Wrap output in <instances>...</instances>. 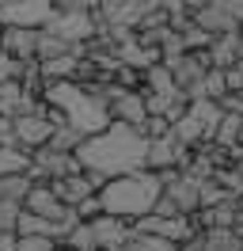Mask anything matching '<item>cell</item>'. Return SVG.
<instances>
[{
	"label": "cell",
	"mask_w": 243,
	"mask_h": 251,
	"mask_svg": "<svg viewBox=\"0 0 243 251\" xmlns=\"http://www.w3.org/2000/svg\"><path fill=\"white\" fill-rule=\"evenodd\" d=\"M15 236H49V240H57L61 244V232L49 225V221L34 217V213H27V209H19V221H15Z\"/></svg>",
	"instance_id": "cell-13"
},
{
	"label": "cell",
	"mask_w": 243,
	"mask_h": 251,
	"mask_svg": "<svg viewBox=\"0 0 243 251\" xmlns=\"http://www.w3.org/2000/svg\"><path fill=\"white\" fill-rule=\"evenodd\" d=\"M84 141L80 133H76L73 126H57L53 129V137H49V149H57V152H76V145Z\"/></svg>",
	"instance_id": "cell-17"
},
{
	"label": "cell",
	"mask_w": 243,
	"mask_h": 251,
	"mask_svg": "<svg viewBox=\"0 0 243 251\" xmlns=\"http://www.w3.org/2000/svg\"><path fill=\"white\" fill-rule=\"evenodd\" d=\"M42 103L49 110H57L61 118H65V126H73L80 137H91V133H99V129L110 126L106 107L84 88V84H73V80H69V84H46Z\"/></svg>",
	"instance_id": "cell-3"
},
{
	"label": "cell",
	"mask_w": 243,
	"mask_h": 251,
	"mask_svg": "<svg viewBox=\"0 0 243 251\" xmlns=\"http://www.w3.org/2000/svg\"><path fill=\"white\" fill-rule=\"evenodd\" d=\"M53 19V4L49 0H15V4H0V31H46V23Z\"/></svg>",
	"instance_id": "cell-6"
},
{
	"label": "cell",
	"mask_w": 243,
	"mask_h": 251,
	"mask_svg": "<svg viewBox=\"0 0 243 251\" xmlns=\"http://www.w3.org/2000/svg\"><path fill=\"white\" fill-rule=\"evenodd\" d=\"M240 61H243V31H240Z\"/></svg>",
	"instance_id": "cell-21"
},
{
	"label": "cell",
	"mask_w": 243,
	"mask_h": 251,
	"mask_svg": "<svg viewBox=\"0 0 243 251\" xmlns=\"http://www.w3.org/2000/svg\"><path fill=\"white\" fill-rule=\"evenodd\" d=\"M12 251H61V244L49 236H15Z\"/></svg>",
	"instance_id": "cell-18"
},
{
	"label": "cell",
	"mask_w": 243,
	"mask_h": 251,
	"mask_svg": "<svg viewBox=\"0 0 243 251\" xmlns=\"http://www.w3.org/2000/svg\"><path fill=\"white\" fill-rule=\"evenodd\" d=\"M201 175H194V172H179L171 183L164 187V194L175 202V209H179L182 217H194L197 209H201Z\"/></svg>",
	"instance_id": "cell-9"
},
{
	"label": "cell",
	"mask_w": 243,
	"mask_h": 251,
	"mask_svg": "<svg viewBox=\"0 0 243 251\" xmlns=\"http://www.w3.org/2000/svg\"><path fill=\"white\" fill-rule=\"evenodd\" d=\"M27 190H30V175H0V202L23 205Z\"/></svg>",
	"instance_id": "cell-14"
},
{
	"label": "cell",
	"mask_w": 243,
	"mask_h": 251,
	"mask_svg": "<svg viewBox=\"0 0 243 251\" xmlns=\"http://www.w3.org/2000/svg\"><path fill=\"white\" fill-rule=\"evenodd\" d=\"M46 187L53 190V198H57L61 205L76 209L84 198H95V194L103 190V179H99V175H88V172H76V175H65V179H53V183H46Z\"/></svg>",
	"instance_id": "cell-8"
},
{
	"label": "cell",
	"mask_w": 243,
	"mask_h": 251,
	"mask_svg": "<svg viewBox=\"0 0 243 251\" xmlns=\"http://www.w3.org/2000/svg\"><path fill=\"white\" fill-rule=\"evenodd\" d=\"M30 172V156L19 149H0V175H27Z\"/></svg>",
	"instance_id": "cell-15"
},
{
	"label": "cell",
	"mask_w": 243,
	"mask_h": 251,
	"mask_svg": "<svg viewBox=\"0 0 243 251\" xmlns=\"http://www.w3.org/2000/svg\"><path fill=\"white\" fill-rule=\"evenodd\" d=\"M186 16L209 38L243 31V4H201V0H194V4H186Z\"/></svg>",
	"instance_id": "cell-4"
},
{
	"label": "cell",
	"mask_w": 243,
	"mask_h": 251,
	"mask_svg": "<svg viewBox=\"0 0 243 251\" xmlns=\"http://www.w3.org/2000/svg\"><path fill=\"white\" fill-rule=\"evenodd\" d=\"M106 251H137V248H133V236H129L125 244H118V248H106Z\"/></svg>",
	"instance_id": "cell-20"
},
{
	"label": "cell",
	"mask_w": 243,
	"mask_h": 251,
	"mask_svg": "<svg viewBox=\"0 0 243 251\" xmlns=\"http://www.w3.org/2000/svg\"><path fill=\"white\" fill-rule=\"evenodd\" d=\"M164 69L171 73V80H175V88H179V95L186 103L201 99V80L209 73V57L205 53H179V57L164 61Z\"/></svg>",
	"instance_id": "cell-5"
},
{
	"label": "cell",
	"mask_w": 243,
	"mask_h": 251,
	"mask_svg": "<svg viewBox=\"0 0 243 251\" xmlns=\"http://www.w3.org/2000/svg\"><path fill=\"white\" fill-rule=\"evenodd\" d=\"M224 95H228V88H224V73H220V69H209V73H205V80H201V99L220 103Z\"/></svg>",
	"instance_id": "cell-16"
},
{
	"label": "cell",
	"mask_w": 243,
	"mask_h": 251,
	"mask_svg": "<svg viewBox=\"0 0 243 251\" xmlns=\"http://www.w3.org/2000/svg\"><path fill=\"white\" fill-rule=\"evenodd\" d=\"M160 194H164L160 175L133 172V175H122V179H106L103 190H99L95 198H99L103 217H118L133 228L137 221H145L152 213V205L160 202Z\"/></svg>",
	"instance_id": "cell-2"
},
{
	"label": "cell",
	"mask_w": 243,
	"mask_h": 251,
	"mask_svg": "<svg viewBox=\"0 0 243 251\" xmlns=\"http://www.w3.org/2000/svg\"><path fill=\"white\" fill-rule=\"evenodd\" d=\"M205 57H209V69H232V65L240 61V34H217L205 50Z\"/></svg>",
	"instance_id": "cell-12"
},
{
	"label": "cell",
	"mask_w": 243,
	"mask_h": 251,
	"mask_svg": "<svg viewBox=\"0 0 243 251\" xmlns=\"http://www.w3.org/2000/svg\"><path fill=\"white\" fill-rule=\"evenodd\" d=\"M133 248H137V251H179L171 240L152 236V232H133Z\"/></svg>",
	"instance_id": "cell-19"
},
{
	"label": "cell",
	"mask_w": 243,
	"mask_h": 251,
	"mask_svg": "<svg viewBox=\"0 0 243 251\" xmlns=\"http://www.w3.org/2000/svg\"><path fill=\"white\" fill-rule=\"evenodd\" d=\"M12 137H15V149L27 152V156L34 152V149L49 145L53 126H49V118H46V107L42 110H30V114H15V118H12Z\"/></svg>",
	"instance_id": "cell-7"
},
{
	"label": "cell",
	"mask_w": 243,
	"mask_h": 251,
	"mask_svg": "<svg viewBox=\"0 0 243 251\" xmlns=\"http://www.w3.org/2000/svg\"><path fill=\"white\" fill-rule=\"evenodd\" d=\"M145 152H148V137L133 129V126L110 122L106 129L91 133L76 145V168L88 175H99V179H122V175L145 172Z\"/></svg>",
	"instance_id": "cell-1"
},
{
	"label": "cell",
	"mask_w": 243,
	"mask_h": 251,
	"mask_svg": "<svg viewBox=\"0 0 243 251\" xmlns=\"http://www.w3.org/2000/svg\"><path fill=\"white\" fill-rule=\"evenodd\" d=\"M91 225V232H95V244H99V251H106V248H118V244H125L129 236H133V228L125 225V221H118V217H99L95 221H88Z\"/></svg>",
	"instance_id": "cell-11"
},
{
	"label": "cell",
	"mask_w": 243,
	"mask_h": 251,
	"mask_svg": "<svg viewBox=\"0 0 243 251\" xmlns=\"http://www.w3.org/2000/svg\"><path fill=\"white\" fill-rule=\"evenodd\" d=\"M38 38H42V31H15V27H8V31H0V50L12 61H34L38 57Z\"/></svg>",
	"instance_id": "cell-10"
}]
</instances>
